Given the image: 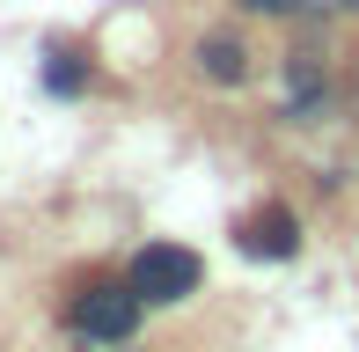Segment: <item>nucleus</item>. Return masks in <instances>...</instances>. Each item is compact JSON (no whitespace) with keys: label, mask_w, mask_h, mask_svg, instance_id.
Returning a JSON list of instances; mask_svg holds the SVG:
<instances>
[{"label":"nucleus","mask_w":359,"mask_h":352,"mask_svg":"<svg viewBox=\"0 0 359 352\" xmlns=\"http://www.w3.org/2000/svg\"><path fill=\"white\" fill-rule=\"evenodd\" d=\"M44 88L52 95H81L88 88V67H81L74 44H52V52H44Z\"/></svg>","instance_id":"nucleus-4"},{"label":"nucleus","mask_w":359,"mask_h":352,"mask_svg":"<svg viewBox=\"0 0 359 352\" xmlns=\"http://www.w3.org/2000/svg\"><path fill=\"white\" fill-rule=\"evenodd\" d=\"M133 294L140 301H184V294H198V279H205V264H198V250H184V243H147L140 257H133Z\"/></svg>","instance_id":"nucleus-2"},{"label":"nucleus","mask_w":359,"mask_h":352,"mask_svg":"<svg viewBox=\"0 0 359 352\" xmlns=\"http://www.w3.org/2000/svg\"><path fill=\"white\" fill-rule=\"evenodd\" d=\"M242 8H257V15H286L293 0H242Z\"/></svg>","instance_id":"nucleus-6"},{"label":"nucleus","mask_w":359,"mask_h":352,"mask_svg":"<svg viewBox=\"0 0 359 352\" xmlns=\"http://www.w3.org/2000/svg\"><path fill=\"white\" fill-rule=\"evenodd\" d=\"M345 8H359V0H345Z\"/></svg>","instance_id":"nucleus-7"},{"label":"nucleus","mask_w":359,"mask_h":352,"mask_svg":"<svg viewBox=\"0 0 359 352\" xmlns=\"http://www.w3.org/2000/svg\"><path fill=\"white\" fill-rule=\"evenodd\" d=\"M198 59H205V81H242V74H250V52H242L235 37H205Z\"/></svg>","instance_id":"nucleus-5"},{"label":"nucleus","mask_w":359,"mask_h":352,"mask_svg":"<svg viewBox=\"0 0 359 352\" xmlns=\"http://www.w3.org/2000/svg\"><path fill=\"white\" fill-rule=\"evenodd\" d=\"M235 243H242V257L279 264V257H293V250H301V220H293L286 205H257V213L235 228Z\"/></svg>","instance_id":"nucleus-3"},{"label":"nucleus","mask_w":359,"mask_h":352,"mask_svg":"<svg viewBox=\"0 0 359 352\" xmlns=\"http://www.w3.org/2000/svg\"><path fill=\"white\" fill-rule=\"evenodd\" d=\"M140 309H147V301L133 294V279H95V286L74 294V330L95 338V345H125L140 330Z\"/></svg>","instance_id":"nucleus-1"}]
</instances>
